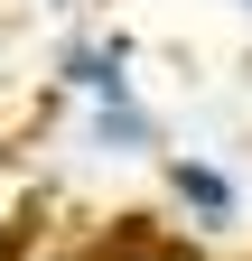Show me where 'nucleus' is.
Segmentation results:
<instances>
[{"mask_svg": "<svg viewBox=\"0 0 252 261\" xmlns=\"http://www.w3.org/2000/svg\"><path fill=\"white\" fill-rule=\"evenodd\" d=\"M75 149L103 159V168H140V159L168 149V121L149 112L140 84H112V93H84L75 103Z\"/></svg>", "mask_w": 252, "mask_h": 261, "instance_id": "1", "label": "nucleus"}, {"mask_svg": "<svg viewBox=\"0 0 252 261\" xmlns=\"http://www.w3.org/2000/svg\"><path fill=\"white\" fill-rule=\"evenodd\" d=\"M159 187H168V215L187 224L196 243H224L243 233V177L206 149H159Z\"/></svg>", "mask_w": 252, "mask_h": 261, "instance_id": "2", "label": "nucleus"}, {"mask_svg": "<svg viewBox=\"0 0 252 261\" xmlns=\"http://www.w3.org/2000/svg\"><path fill=\"white\" fill-rule=\"evenodd\" d=\"M47 84L66 93V103L112 93V84H140V47H131V28H112V19H75L66 38H56V56H47Z\"/></svg>", "mask_w": 252, "mask_h": 261, "instance_id": "3", "label": "nucleus"}, {"mask_svg": "<svg viewBox=\"0 0 252 261\" xmlns=\"http://www.w3.org/2000/svg\"><path fill=\"white\" fill-rule=\"evenodd\" d=\"M38 10H56V19H75V10H84V0H38Z\"/></svg>", "mask_w": 252, "mask_h": 261, "instance_id": "4", "label": "nucleus"}, {"mask_svg": "<svg viewBox=\"0 0 252 261\" xmlns=\"http://www.w3.org/2000/svg\"><path fill=\"white\" fill-rule=\"evenodd\" d=\"M234 10H252V0H234Z\"/></svg>", "mask_w": 252, "mask_h": 261, "instance_id": "5", "label": "nucleus"}]
</instances>
